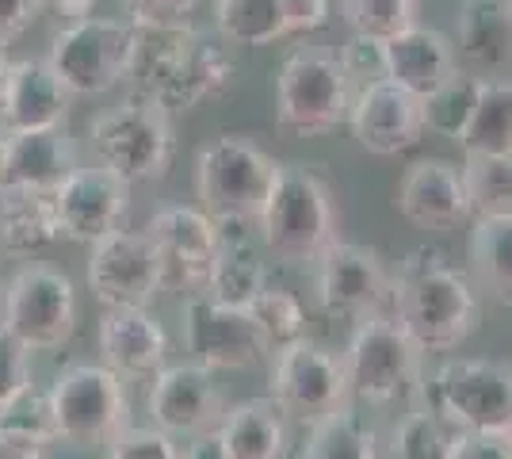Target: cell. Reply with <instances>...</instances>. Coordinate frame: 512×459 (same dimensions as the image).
<instances>
[{
  "label": "cell",
  "mask_w": 512,
  "mask_h": 459,
  "mask_svg": "<svg viewBox=\"0 0 512 459\" xmlns=\"http://www.w3.org/2000/svg\"><path fill=\"white\" fill-rule=\"evenodd\" d=\"M417 8H421L417 0H341L352 35H371L383 43L417 23Z\"/></svg>",
  "instance_id": "cell-38"
},
{
  "label": "cell",
  "mask_w": 512,
  "mask_h": 459,
  "mask_svg": "<svg viewBox=\"0 0 512 459\" xmlns=\"http://www.w3.org/2000/svg\"><path fill=\"white\" fill-rule=\"evenodd\" d=\"M62 238L54 196L43 188L0 184V253L4 257H35Z\"/></svg>",
  "instance_id": "cell-26"
},
{
  "label": "cell",
  "mask_w": 512,
  "mask_h": 459,
  "mask_svg": "<svg viewBox=\"0 0 512 459\" xmlns=\"http://www.w3.org/2000/svg\"><path fill=\"white\" fill-rule=\"evenodd\" d=\"M417 394L459 433L505 437L512 421V368L497 360H444Z\"/></svg>",
  "instance_id": "cell-7"
},
{
  "label": "cell",
  "mask_w": 512,
  "mask_h": 459,
  "mask_svg": "<svg viewBox=\"0 0 512 459\" xmlns=\"http://www.w3.org/2000/svg\"><path fill=\"white\" fill-rule=\"evenodd\" d=\"M39 0H0V46L16 43L39 16Z\"/></svg>",
  "instance_id": "cell-44"
},
{
  "label": "cell",
  "mask_w": 512,
  "mask_h": 459,
  "mask_svg": "<svg viewBox=\"0 0 512 459\" xmlns=\"http://www.w3.org/2000/svg\"><path fill=\"white\" fill-rule=\"evenodd\" d=\"M146 410L161 433H169L172 440H192L218 429L226 402H222V391L214 387V372L199 364H172L153 375Z\"/></svg>",
  "instance_id": "cell-18"
},
{
  "label": "cell",
  "mask_w": 512,
  "mask_h": 459,
  "mask_svg": "<svg viewBox=\"0 0 512 459\" xmlns=\"http://www.w3.org/2000/svg\"><path fill=\"white\" fill-rule=\"evenodd\" d=\"M50 410L58 440L96 448L130 425V402L123 379L104 364H69L50 383Z\"/></svg>",
  "instance_id": "cell-8"
},
{
  "label": "cell",
  "mask_w": 512,
  "mask_h": 459,
  "mask_svg": "<svg viewBox=\"0 0 512 459\" xmlns=\"http://www.w3.org/2000/svg\"><path fill=\"white\" fill-rule=\"evenodd\" d=\"M455 54L482 81H512V8L505 0H463L455 16Z\"/></svg>",
  "instance_id": "cell-23"
},
{
  "label": "cell",
  "mask_w": 512,
  "mask_h": 459,
  "mask_svg": "<svg viewBox=\"0 0 512 459\" xmlns=\"http://www.w3.org/2000/svg\"><path fill=\"white\" fill-rule=\"evenodd\" d=\"M256 226L268 253L283 264H318L341 241L333 192L306 165H276V180Z\"/></svg>",
  "instance_id": "cell-3"
},
{
  "label": "cell",
  "mask_w": 512,
  "mask_h": 459,
  "mask_svg": "<svg viewBox=\"0 0 512 459\" xmlns=\"http://www.w3.org/2000/svg\"><path fill=\"white\" fill-rule=\"evenodd\" d=\"M218 437L230 459H287V417L272 398L230 406L218 421Z\"/></svg>",
  "instance_id": "cell-27"
},
{
  "label": "cell",
  "mask_w": 512,
  "mask_h": 459,
  "mask_svg": "<svg viewBox=\"0 0 512 459\" xmlns=\"http://www.w3.org/2000/svg\"><path fill=\"white\" fill-rule=\"evenodd\" d=\"M249 314H253L256 329H260V337H264L272 356L306 337V310H302V303L291 291H279V287L260 291L253 306H249Z\"/></svg>",
  "instance_id": "cell-37"
},
{
  "label": "cell",
  "mask_w": 512,
  "mask_h": 459,
  "mask_svg": "<svg viewBox=\"0 0 512 459\" xmlns=\"http://www.w3.org/2000/svg\"><path fill=\"white\" fill-rule=\"evenodd\" d=\"M88 287L107 306H150L161 295V264L146 230H115L88 249Z\"/></svg>",
  "instance_id": "cell-16"
},
{
  "label": "cell",
  "mask_w": 512,
  "mask_h": 459,
  "mask_svg": "<svg viewBox=\"0 0 512 459\" xmlns=\"http://www.w3.org/2000/svg\"><path fill=\"white\" fill-rule=\"evenodd\" d=\"M146 238L157 249L161 291L169 295H207L211 268L222 245V226L199 207H161L146 226Z\"/></svg>",
  "instance_id": "cell-13"
},
{
  "label": "cell",
  "mask_w": 512,
  "mask_h": 459,
  "mask_svg": "<svg viewBox=\"0 0 512 459\" xmlns=\"http://www.w3.org/2000/svg\"><path fill=\"white\" fill-rule=\"evenodd\" d=\"M31 387V349L0 326V406Z\"/></svg>",
  "instance_id": "cell-41"
},
{
  "label": "cell",
  "mask_w": 512,
  "mask_h": 459,
  "mask_svg": "<svg viewBox=\"0 0 512 459\" xmlns=\"http://www.w3.org/2000/svg\"><path fill=\"white\" fill-rule=\"evenodd\" d=\"M96 341L104 368H111L123 383L153 379L169 356V337L146 306H107Z\"/></svg>",
  "instance_id": "cell-20"
},
{
  "label": "cell",
  "mask_w": 512,
  "mask_h": 459,
  "mask_svg": "<svg viewBox=\"0 0 512 459\" xmlns=\"http://www.w3.org/2000/svg\"><path fill=\"white\" fill-rule=\"evenodd\" d=\"M421 356L425 352L394 318H367L356 326L344 352L348 387L367 406H390L421 391Z\"/></svg>",
  "instance_id": "cell-10"
},
{
  "label": "cell",
  "mask_w": 512,
  "mask_h": 459,
  "mask_svg": "<svg viewBox=\"0 0 512 459\" xmlns=\"http://www.w3.org/2000/svg\"><path fill=\"white\" fill-rule=\"evenodd\" d=\"M356 88L333 50L299 46L276 77V123L295 138H318L348 123Z\"/></svg>",
  "instance_id": "cell-6"
},
{
  "label": "cell",
  "mask_w": 512,
  "mask_h": 459,
  "mask_svg": "<svg viewBox=\"0 0 512 459\" xmlns=\"http://www.w3.org/2000/svg\"><path fill=\"white\" fill-rule=\"evenodd\" d=\"M505 4H509V8H512V0H505Z\"/></svg>",
  "instance_id": "cell-52"
},
{
  "label": "cell",
  "mask_w": 512,
  "mask_h": 459,
  "mask_svg": "<svg viewBox=\"0 0 512 459\" xmlns=\"http://www.w3.org/2000/svg\"><path fill=\"white\" fill-rule=\"evenodd\" d=\"M337 62L344 66L352 88L375 85V81H386V43L383 39H371V35H352L348 43L337 50Z\"/></svg>",
  "instance_id": "cell-39"
},
{
  "label": "cell",
  "mask_w": 512,
  "mask_h": 459,
  "mask_svg": "<svg viewBox=\"0 0 512 459\" xmlns=\"http://www.w3.org/2000/svg\"><path fill=\"white\" fill-rule=\"evenodd\" d=\"M459 73V54L444 31L413 23L402 35L386 39V81L402 85L406 92L425 100L428 92L451 81Z\"/></svg>",
  "instance_id": "cell-24"
},
{
  "label": "cell",
  "mask_w": 512,
  "mask_h": 459,
  "mask_svg": "<svg viewBox=\"0 0 512 459\" xmlns=\"http://www.w3.org/2000/svg\"><path fill=\"white\" fill-rule=\"evenodd\" d=\"M463 157L470 153H493L512 157V81H482L478 77V100L467 131L459 134Z\"/></svg>",
  "instance_id": "cell-30"
},
{
  "label": "cell",
  "mask_w": 512,
  "mask_h": 459,
  "mask_svg": "<svg viewBox=\"0 0 512 459\" xmlns=\"http://www.w3.org/2000/svg\"><path fill=\"white\" fill-rule=\"evenodd\" d=\"M4 134H8V131L0 127V165H4Z\"/></svg>",
  "instance_id": "cell-50"
},
{
  "label": "cell",
  "mask_w": 512,
  "mask_h": 459,
  "mask_svg": "<svg viewBox=\"0 0 512 459\" xmlns=\"http://www.w3.org/2000/svg\"><path fill=\"white\" fill-rule=\"evenodd\" d=\"M0 326L31 352L62 349L77 329V291L73 280L50 264L20 268L0 303Z\"/></svg>",
  "instance_id": "cell-11"
},
{
  "label": "cell",
  "mask_w": 512,
  "mask_h": 459,
  "mask_svg": "<svg viewBox=\"0 0 512 459\" xmlns=\"http://www.w3.org/2000/svg\"><path fill=\"white\" fill-rule=\"evenodd\" d=\"M88 142L96 153V165L123 176L130 188L169 176L176 157V134H172L169 111L146 92L127 96L123 104L100 111L88 123Z\"/></svg>",
  "instance_id": "cell-5"
},
{
  "label": "cell",
  "mask_w": 512,
  "mask_h": 459,
  "mask_svg": "<svg viewBox=\"0 0 512 459\" xmlns=\"http://www.w3.org/2000/svg\"><path fill=\"white\" fill-rule=\"evenodd\" d=\"M398 211L417 230H455L470 219V199L459 165L444 157L413 161L398 184Z\"/></svg>",
  "instance_id": "cell-21"
},
{
  "label": "cell",
  "mask_w": 512,
  "mask_h": 459,
  "mask_svg": "<svg viewBox=\"0 0 512 459\" xmlns=\"http://www.w3.org/2000/svg\"><path fill=\"white\" fill-rule=\"evenodd\" d=\"M394 322L417 341L421 352H451L478 329V291L470 276L436 249L417 245L398 264L390 284Z\"/></svg>",
  "instance_id": "cell-2"
},
{
  "label": "cell",
  "mask_w": 512,
  "mask_h": 459,
  "mask_svg": "<svg viewBox=\"0 0 512 459\" xmlns=\"http://www.w3.org/2000/svg\"><path fill=\"white\" fill-rule=\"evenodd\" d=\"M8 459H54V456H50V448H31V452H12Z\"/></svg>",
  "instance_id": "cell-49"
},
{
  "label": "cell",
  "mask_w": 512,
  "mask_h": 459,
  "mask_svg": "<svg viewBox=\"0 0 512 459\" xmlns=\"http://www.w3.org/2000/svg\"><path fill=\"white\" fill-rule=\"evenodd\" d=\"M287 35H314L329 27V0H283Z\"/></svg>",
  "instance_id": "cell-43"
},
{
  "label": "cell",
  "mask_w": 512,
  "mask_h": 459,
  "mask_svg": "<svg viewBox=\"0 0 512 459\" xmlns=\"http://www.w3.org/2000/svg\"><path fill=\"white\" fill-rule=\"evenodd\" d=\"M505 444H509V452H512V421H509V429H505Z\"/></svg>",
  "instance_id": "cell-51"
},
{
  "label": "cell",
  "mask_w": 512,
  "mask_h": 459,
  "mask_svg": "<svg viewBox=\"0 0 512 459\" xmlns=\"http://www.w3.org/2000/svg\"><path fill=\"white\" fill-rule=\"evenodd\" d=\"M348 127L367 153L394 157L421 142L425 104H421V96H413L394 81H375L356 92L352 111H348Z\"/></svg>",
  "instance_id": "cell-19"
},
{
  "label": "cell",
  "mask_w": 512,
  "mask_h": 459,
  "mask_svg": "<svg viewBox=\"0 0 512 459\" xmlns=\"http://www.w3.org/2000/svg\"><path fill=\"white\" fill-rule=\"evenodd\" d=\"M130 58H134V27L107 16L65 23L46 54V62L73 96H104L115 85L130 81Z\"/></svg>",
  "instance_id": "cell-9"
},
{
  "label": "cell",
  "mask_w": 512,
  "mask_h": 459,
  "mask_svg": "<svg viewBox=\"0 0 512 459\" xmlns=\"http://www.w3.org/2000/svg\"><path fill=\"white\" fill-rule=\"evenodd\" d=\"M180 459H230L226 448H222V437L218 429L214 433H203V437H192L184 448H180Z\"/></svg>",
  "instance_id": "cell-46"
},
{
  "label": "cell",
  "mask_w": 512,
  "mask_h": 459,
  "mask_svg": "<svg viewBox=\"0 0 512 459\" xmlns=\"http://www.w3.org/2000/svg\"><path fill=\"white\" fill-rule=\"evenodd\" d=\"M130 27H176L192 23L195 0H119Z\"/></svg>",
  "instance_id": "cell-42"
},
{
  "label": "cell",
  "mask_w": 512,
  "mask_h": 459,
  "mask_svg": "<svg viewBox=\"0 0 512 459\" xmlns=\"http://www.w3.org/2000/svg\"><path fill=\"white\" fill-rule=\"evenodd\" d=\"M73 169H81V165H77V146L65 134V127L4 134L0 184H23V188L54 192Z\"/></svg>",
  "instance_id": "cell-25"
},
{
  "label": "cell",
  "mask_w": 512,
  "mask_h": 459,
  "mask_svg": "<svg viewBox=\"0 0 512 459\" xmlns=\"http://www.w3.org/2000/svg\"><path fill=\"white\" fill-rule=\"evenodd\" d=\"M302 459H379V437L352 406L310 425Z\"/></svg>",
  "instance_id": "cell-33"
},
{
  "label": "cell",
  "mask_w": 512,
  "mask_h": 459,
  "mask_svg": "<svg viewBox=\"0 0 512 459\" xmlns=\"http://www.w3.org/2000/svg\"><path fill=\"white\" fill-rule=\"evenodd\" d=\"M8 69H12V62H8V54L0 46V100H4V85H8Z\"/></svg>",
  "instance_id": "cell-48"
},
{
  "label": "cell",
  "mask_w": 512,
  "mask_h": 459,
  "mask_svg": "<svg viewBox=\"0 0 512 459\" xmlns=\"http://www.w3.org/2000/svg\"><path fill=\"white\" fill-rule=\"evenodd\" d=\"M180 333H184V349L192 352V364L207 372H245L268 356L253 314L241 306L214 303L211 295L184 299Z\"/></svg>",
  "instance_id": "cell-14"
},
{
  "label": "cell",
  "mask_w": 512,
  "mask_h": 459,
  "mask_svg": "<svg viewBox=\"0 0 512 459\" xmlns=\"http://www.w3.org/2000/svg\"><path fill=\"white\" fill-rule=\"evenodd\" d=\"M314 291H318V306L337 322L360 326L367 318H379L383 303L390 299L383 257L371 245L337 241L318 261Z\"/></svg>",
  "instance_id": "cell-15"
},
{
  "label": "cell",
  "mask_w": 512,
  "mask_h": 459,
  "mask_svg": "<svg viewBox=\"0 0 512 459\" xmlns=\"http://www.w3.org/2000/svg\"><path fill=\"white\" fill-rule=\"evenodd\" d=\"M260 291H268V268H264L260 253L253 249V241L222 238L218 257H214V268H211L207 295H211L214 303L249 310Z\"/></svg>",
  "instance_id": "cell-29"
},
{
  "label": "cell",
  "mask_w": 512,
  "mask_h": 459,
  "mask_svg": "<svg viewBox=\"0 0 512 459\" xmlns=\"http://www.w3.org/2000/svg\"><path fill=\"white\" fill-rule=\"evenodd\" d=\"M214 31L234 46L279 43L287 35L283 0H214Z\"/></svg>",
  "instance_id": "cell-32"
},
{
  "label": "cell",
  "mask_w": 512,
  "mask_h": 459,
  "mask_svg": "<svg viewBox=\"0 0 512 459\" xmlns=\"http://www.w3.org/2000/svg\"><path fill=\"white\" fill-rule=\"evenodd\" d=\"M73 92L54 73L46 58H20L8 69V85L0 100V127L4 131H46L65 127Z\"/></svg>",
  "instance_id": "cell-22"
},
{
  "label": "cell",
  "mask_w": 512,
  "mask_h": 459,
  "mask_svg": "<svg viewBox=\"0 0 512 459\" xmlns=\"http://www.w3.org/2000/svg\"><path fill=\"white\" fill-rule=\"evenodd\" d=\"M474 100H478V77L474 73H455L451 81L428 92L425 100V131L440 134L459 142V134L467 131L470 115H474Z\"/></svg>",
  "instance_id": "cell-36"
},
{
  "label": "cell",
  "mask_w": 512,
  "mask_h": 459,
  "mask_svg": "<svg viewBox=\"0 0 512 459\" xmlns=\"http://www.w3.org/2000/svg\"><path fill=\"white\" fill-rule=\"evenodd\" d=\"M448 459H512L505 437L493 433H459Z\"/></svg>",
  "instance_id": "cell-45"
},
{
  "label": "cell",
  "mask_w": 512,
  "mask_h": 459,
  "mask_svg": "<svg viewBox=\"0 0 512 459\" xmlns=\"http://www.w3.org/2000/svg\"><path fill=\"white\" fill-rule=\"evenodd\" d=\"M39 4H46L50 12H58V16L69 20V23L88 20V16H92V8H96V0H39Z\"/></svg>",
  "instance_id": "cell-47"
},
{
  "label": "cell",
  "mask_w": 512,
  "mask_h": 459,
  "mask_svg": "<svg viewBox=\"0 0 512 459\" xmlns=\"http://www.w3.org/2000/svg\"><path fill=\"white\" fill-rule=\"evenodd\" d=\"M104 459H180V448L157 425H127L119 437L104 444Z\"/></svg>",
  "instance_id": "cell-40"
},
{
  "label": "cell",
  "mask_w": 512,
  "mask_h": 459,
  "mask_svg": "<svg viewBox=\"0 0 512 459\" xmlns=\"http://www.w3.org/2000/svg\"><path fill=\"white\" fill-rule=\"evenodd\" d=\"M455 440H459V429H451L444 417L432 414L421 402L398 421L390 452H394V459H448Z\"/></svg>",
  "instance_id": "cell-35"
},
{
  "label": "cell",
  "mask_w": 512,
  "mask_h": 459,
  "mask_svg": "<svg viewBox=\"0 0 512 459\" xmlns=\"http://www.w3.org/2000/svg\"><path fill=\"white\" fill-rule=\"evenodd\" d=\"M54 440H58V425L50 410V394L35 391V383L0 406V459H8L12 452L50 448Z\"/></svg>",
  "instance_id": "cell-31"
},
{
  "label": "cell",
  "mask_w": 512,
  "mask_h": 459,
  "mask_svg": "<svg viewBox=\"0 0 512 459\" xmlns=\"http://www.w3.org/2000/svg\"><path fill=\"white\" fill-rule=\"evenodd\" d=\"M276 180V161L241 134H218L195 157L199 211L218 226H256Z\"/></svg>",
  "instance_id": "cell-4"
},
{
  "label": "cell",
  "mask_w": 512,
  "mask_h": 459,
  "mask_svg": "<svg viewBox=\"0 0 512 459\" xmlns=\"http://www.w3.org/2000/svg\"><path fill=\"white\" fill-rule=\"evenodd\" d=\"M459 173H463V188H467L474 219L512 215V157L470 153V157H463Z\"/></svg>",
  "instance_id": "cell-34"
},
{
  "label": "cell",
  "mask_w": 512,
  "mask_h": 459,
  "mask_svg": "<svg viewBox=\"0 0 512 459\" xmlns=\"http://www.w3.org/2000/svg\"><path fill=\"white\" fill-rule=\"evenodd\" d=\"M130 81L165 111H192L234 81V58L195 23L134 27Z\"/></svg>",
  "instance_id": "cell-1"
},
{
  "label": "cell",
  "mask_w": 512,
  "mask_h": 459,
  "mask_svg": "<svg viewBox=\"0 0 512 459\" xmlns=\"http://www.w3.org/2000/svg\"><path fill=\"white\" fill-rule=\"evenodd\" d=\"M50 196H54L62 238L85 241V245H96L100 238L115 234L130 211V184L104 165L73 169Z\"/></svg>",
  "instance_id": "cell-17"
},
{
  "label": "cell",
  "mask_w": 512,
  "mask_h": 459,
  "mask_svg": "<svg viewBox=\"0 0 512 459\" xmlns=\"http://www.w3.org/2000/svg\"><path fill=\"white\" fill-rule=\"evenodd\" d=\"M268 387H272L268 398L283 410V417L302 421V425H314V421L337 414L352 402L344 356L310 341V337L276 352Z\"/></svg>",
  "instance_id": "cell-12"
},
{
  "label": "cell",
  "mask_w": 512,
  "mask_h": 459,
  "mask_svg": "<svg viewBox=\"0 0 512 459\" xmlns=\"http://www.w3.org/2000/svg\"><path fill=\"white\" fill-rule=\"evenodd\" d=\"M467 257L478 287L501 306H512V215L474 219Z\"/></svg>",
  "instance_id": "cell-28"
}]
</instances>
